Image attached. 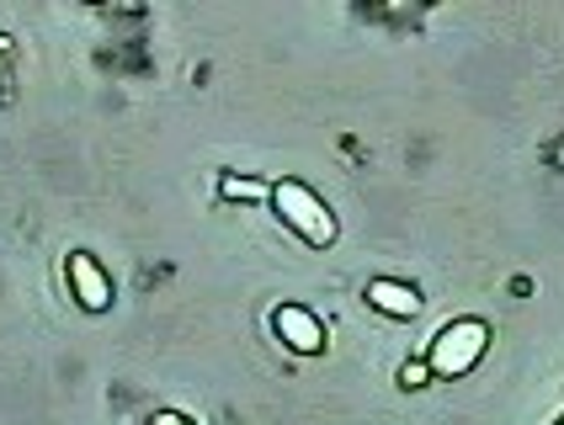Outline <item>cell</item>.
Wrapping results in <instances>:
<instances>
[{"label":"cell","mask_w":564,"mask_h":425,"mask_svg":"<svg viewBox=\"0 0 564 425\" xmlns=\"http://www.w3.org/2000/svg\"><path fill=\"white\" fill-rule=\"evenodd\" d=\"M272 330H278V340L288 346V351H299V357H314V351H325V325L314 319L310 308H299V304L272 308Z\"/></svg>","instance_id":"cell-4"},{"label":"cell","mask_w":564,"mask_h":425,"mask_svg":"<svg viewBox=\"0 0 564 425\" xmlns=\"http://www.w3.org/2000/svg\"><path fill=\"white\" fill-rule=\"evenodd\" d=\"M64 276H69V293H75V304L86 308V314H101V308L112 304V276L96 266V255L75 250V255L64 261Z\"/></svg>","instance_id":"cell-3"},{"label":"cell","mask_w":564,"mask_h":425,"mask_svg":"<svg viewBox=\"0 0 564 425\" xmlns=\"http://www.w3.org/2000/svg\"><path fill=\"white\" fill-rule=\"evenodd\" d=\"M426 378H432V367H426V357H421V362H405V367H400V383H405V389H421Z\"/></svg>","instance_id":"cell-7"},{"label":"cell","mask_w":564,"mask_h":425,"mask_svg":"<svg viewBox=\"0 0 564 425\" xmlns=\"http://www.w3.org/2000/svg\"><path fill=\"white\" fill-rule=\"evenodd\" d=\"M560 425H564V421H560Z\"/></svg>","instance_id":"cell-8"},{"label":"cell","mask_w":564,"mask_h":425,"mask_svg":"<svg viewBox=\"0 0 564 425\" xmlns=\"http://www.w3.org/2000/svg\"><path fill=\"white\" fill-rule=\"evenodd\" d=\"M272 208H278L282 224H288L304 244H314V250H325V244L336 240V212L325 208L304 182H278L272 186Z\"/></svg>","instance_id":"cell-2"},{"label":"cell","mask_w":564,"mask_h":425,"mask_svg":"<svg viewBox=\"0 0 564 425\" xmlns=\"http://www.w3.org/2000/svg\"><path fill=\"white\" fill-rule=\"evenodd\" d=\"M485 351H490V325L485 319H453L432 335L426 367H432V378H469L474 367L485 362Z\"/></svg>","instance_id":"cell-1"},{"label":"cell","mask_w":564,"mask_h":425,"mask_svg":"<svg viewBox=\"0 0 564 425\" xmlns=\"http://www.w3.org/2000/svg\"><path fill=\"white\" fill-rule=\"evenodd\" d=\"M219 192H224V197H240V203H261V197H272V186L251 182V176H224Z\"/></svg>","instance_id":"cell-6"},{"label":"cell","mask_w":564,"mask_h":425,"mask_svg":"<svg viewBox=\"0 0 564 425\" xmlns=\"http://www.w3.org/2000/svg\"><path fill=\"white\" fill-rule=\"evenodd\" d=\"M362 298H368L378 314H389V319H415V314H421V293L405 287V282H389V276H373Z\"/></svg>","instance_id":"cell-5"}]
</instances>
